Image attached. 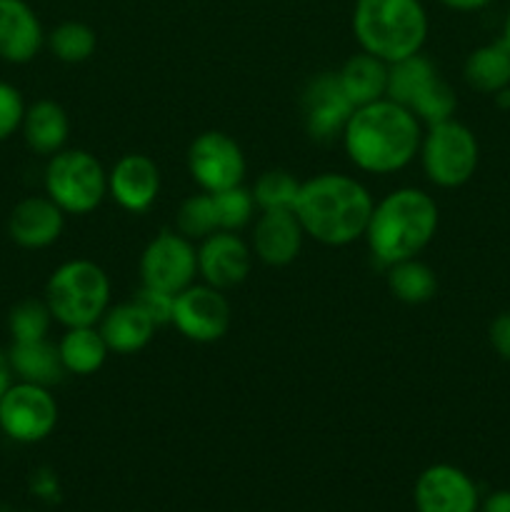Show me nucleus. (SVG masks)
Masks as SVG:
<instances>
[{
  "instance_id": "nucleus-1",
  "label": "nucleus",
  "mask_w": 510,
  "mask_h": 512,
  "mask_svg": "<svg viewBox=\"0 0 510 512\" xmlns=\"http://www.w3.org/2000/svg\"><path fill=\"white\" fill-rule=\"evenodd\" d=\"M423 123L390 98L355 108L340 143L360 173L393 175L418 158Z\"/></svg>"
},
{
  "instance_id": "nucleus-2",
  "label": "nucleus",
  "mask_w": 510,
  "mask_h": 512,
  "mask_svg": "<svg viewBox=\"0 0 510 512\" xmlns=\"http://www.w3.org/2000/svg\"><path fill=\"white\" fill-rule=\"evenodd\" d=\"M375 200L363 180L345 173H320L300 183L293 213L305 238L328 248H345L365 235Z\"/></svg>"
},
{
  "instance_id": "nucleus-3",
  "label": "nucleus",
  "mask_w": 510,
  "mask_h": 512,
  "mask_svg": "<svg viewBox=\"0 0 510 512\" xmlns=\"http://www.w3.org/2000/svg\"><path fill=\"white\" fill-rule=\"evenodd\" d=\"M440 225V208L420 188H395L375 203L363 240L380 268L418 258Z\"/></svg>"
},
{
  "instance_id": "nucleus-4",
  "label": "nucleus",
  "mask_w": 510,
  "mask_h": 512,
  "mask_svg": "<svg viewBox=\"0 0 510 512\" xmlns=\"http://www.w3.org/2000/svg\"><path fill=\"white\" fill-rule=\"evenodd\" d=\"M353 35L360 50L395 63L423 50L428 13L420 0H355Z\"/></svg>"
},
{
  "instance_id": "nucleus-5",
  "label": "nucleus",
  "mask_w": 510,
  "mask_h": 512,
  "mask_svg": "<svg viewBox=\"0 0 510 512\" xmlns=\"http://www.w3.org/2000/svg\"><path fill=\"white\" fill-rule=\"evenodd\" d=\"M43 300L63 328L98 325L110 308V278L93 260H68L50 273Z\"/></svg>"
},
{
  "instance_id": "nucleus-6",
  "label": "nucleus",
  "mask_w": 510,
  "mask_h": 512,
  "mask_svg": "<svg viewBox=\"0 0 510 512\" xmlns=\"http://www.w3.org/2000/svg\"><path fill=\"white\" fill-rule=\"evenodd\" d=\"M385 98L408 108L425 128L455 118L458 110V95L453 85L440 75L438 65L423 55V50L388 65Z\"/></svg>"
},
{
  "instance_id": "nucleus-7",
  "label": "nucleus",
  "mask_w": 510,
  "mask_h": 512,
  "mask_svg": "<svg viewBox=\"0 0 510 512\" xmlns=\"http://www.w3.org/2000/svg\"><path fill=\"white\" fill-rule=\"evenodd\" d=\"M43 185L65 215H88L108 198V170L88 150L63 148L48 158Z\"/></svg>"
},
{
  "instance_id": "nucleus-8",
  "label": "nucleus",
  "mask_w": 510,
  "mask_h": 512,
  "mask_svg": "<svg viewBox=\"0 0 510 512\" xmlns=\"http://www.w3.org/2000/svg\"><path fill=\"white\" fill-rule=\"evenodd\" d=\"M418 158L425 178L435 188L455 190L473 180L480 163V145L468 125L450 118L423 130Z\"/></svg>"
},
{
  "instance_id": "nucleus-9",
  "label": "nucleus",
  "mask_w": 510,
  "mask_h": 512,
  "mask_svg": "<svg viewBox=\"0 0 510 512\" xmlns=\"http://www.w3.org/2000/svg\"><path fill=\"white\" fill-rule=\"evenodd\" d=\"M58 413L50 388L13 380L0 398V433L20 445L40 443L55 430Z\"/></svg>"
},
{
  "instance_id": "nucleus-10",
  "label": "nucleus",
  "mask_w": 510,
  "mask_h": 512,
  "mask_svg": "<svg viewBox=\"0 0 510 512\" xmlns=\"http://www.w3.org/2000/svg\"><path fill=\"white\" fill-rule=\"evenodd\" d=\"M185 163H188L190 178L203 193H220V190L243 185L245 173H248L243 148L223 130L200 133L190 143Z\"/></svg>"
},
{
  "instance_id": "nucleus-11",
  "label": "nucleus",
  "mask_w": 510,
  "mask_h": 512,
  "mask_svg": "<svg viewBox=\"0 0 510 512\" xmlns=\"http://www.w3.org/2000/svg\"><path fill=\"white\" fill-rule=\"evenodd\" d=\"M140 280L145 288L178 295L198 280V245L178 230H163L140 255Z\"/></svg>"
},
{
  "instance_id": "nucleus-12",
  "label": "nucleus",
  "mask_w": 510,
  "mask_h": 512,
  "mask_svg": "<svg viewBox=\"0 0 510 512\" xmlns=\"http://www.w3.org/2000/svg\"><path fill=\"white\" fill-rule=\"evenodd\" d=\"M233 320L230 300L225 298V290L213 288V285L195 280L185 290L175 295L173 305V325L185 340L193 343H215L225 338Z\"/></svg>"
},
{
  "instance_id": "nucleus-13",
  "label": "nucleus",
  "mask_w": 510,
  "mask_h": 512,
  "mask_svg": "<svg viewBox=\"0 0 510 512\" xmlns=\"http://www.w3.org/2000/svg\"><path fill=\"white\" fill-rule=\"evenodd\" d=\"M300 110H303V128L308 138L315 143H333L343 135L355 108L340 88L338 73L325 70L305 83Z\"/></svg>"
},
{
  "instance_id": "nucleus-14",
  "label": "nucleus",
  "mask_w": 510,
  "mask_h": 512,
  "mask_svg": "<svg viewBox=\"0 0 510 512\" xmlns=\"http://www.w3.org/2000/svg\"><path fill=\"white\" fill-rule=\"evenodd\" d=\"M413 503L418 512H480V493L465 470L438 463L418 475Z\"/></svg>"
},
{
  "instance_id": "nucleus-15",
  "label": "nucleus",
  "mask_w": 510,
  "mask_h": 512,
  "mask_svg": "<svg viewBox=\"0 0 510 512\" xmlns=\"http://www.w3.org/2000/svg\"><path fill=\"white\" fill-rule=\"evenodd\" d=\"M253 248L233 230H215L198 243V278L218 290L238 288L253 270Z\"/></svg>"
},
{
  "instance_id": "nucleus-16",
  "label": "nucleus",
  "mask_w": 510,
  "mask_h": 512,
  "mask_svg": "<svg viewBox=\"0 0 510 512\" xmlns=\"http://www.w3.org/2000/svg\"><path fill=\"white\" fill-rule=\"evenodd\" d=\"M160 195V168L143 153H128L108 170V198L125 213L140 215L155 205Z\"/></svg>"
},
{
  "instance_id": "nucleus-17",
  "label": "nucleus",
  "mask_w": 510,
  "mask_h": 512,
  "mask_svg": "<svg viewBox=\"0 0 510 512\" xmlns=\"http://www.w3.org/2000/svg\"><path fill=\"white\" fill-rule=\"evenodd\" d=\"M305 230L293 210H265L255 218L250 248L260 263L285 268L303 250Z\"/></svg>"
},
{
  "instance_id": "nucleus-18",
  "label": "nucleus",
  "mask_w": 510,
  "mask_h": 512,
  "mask_svg": "<svg viewBox=\"0 0 510 512\" xmlns=\"http://www.w3.org/2000/svg\"><path fill=\"white\" fill-rule=\"evenodd\" d=\"M65 213L48 195H30L15 203L8 215V235L18 248L45 250L60 240Z\"/></svg>"
},
{
  "instance_id": "nucleus-19",
  "label": "nucleus",
  "mask_w": 510,
  "mask_h": 512,
  "mask_svg": "<svg viewBox=\"0 0 510 512\" xmlns=\"http://www.w3.org/2000/svg\"><path fill=\"white\" fill-rule=\"evenodd\" d=\"M45 30L25 0H0V60L25 65L43 50Z\"/></svg>"
},
{
  "instance_id": "nucleus-20",
  "label": "nucleus",
  "mask_w": 510,
  "mask_h": 512,
  "mask_svg": "<svg viewBox=\"0 0 510 512\" xmlns=\"http://www.w3.org/2000/svg\"><path fill=\"white\" fill-rule=\"evenodd\" d=\"M98 330L108 343L110 353L133 355L140 353L153 340L155 323L135 300H128V303L110 305L100 318Z\"/></svg>"
},
{
  "instance_id": "nucleus-21",
  "label": "nucleus",
  "mask_w": 510,
  "mask_h": 512,
  "mask_svg": "<svg viewBox=\"0 0 510 512\" xmlns=\"http://www.w3.org/2000/svg\"><path fill=\"white\" fill-rule=\"evenodd\" d=\"M25 145L33 150L35 155H50L60 153L70 138V118L65 108L55 100H35L33 105L25 108L23 125H20Z\"/></svg>"
},
{
  "instance_id": "nucleus-22",
  "label": "nucleus",
  "mask_w": 510,
  "mask_h": 512,
  "mask_svg": "<svg viewBox=\"0 0 510 512\" xmlns=\"http://www.w3.org/2000/svg\"><path fill=\"white\" fill-rule=\"evenodd\" d=\"M5 358H8L10 373H13L15 380H25V383L53 388V385L63 383L65 378V368L63 360H60L58 345L50 343L48 338L18 340V343L10 345Z\"/></svg>"
},
{
  "instance_id": "nucleus-23",
  "label": "nucleus",
  "mask_w": 510,
  "mask_h": 512,
  "mask_svg": "<svg viewBox=\"0 0 510 512\" xmlns=\"http://www.w3.org/2000/svg\"><path fill=\"white\" fill-rule=\"evenodd\" d=\"M388 65L390 63L385 60L360 50V53L350 55L340 65V70H335L340 88L348 95L353 108H363V105L383 100L388 95Z\"/></svg>"
},
{
  "instance_id": "nucleus-24",
  "label": "nucleus",
  "mask_w": 510,
  "mask_h": 512,
  "mask_svg": "<svg viewBox=\"0 0 510 512\" xmlns=\"http://www.w3.org/2000/svg\"><path fill=\"white\" fill-rule=\"evenodd\" d=\"M463 78L475 93L495 95L510 88V50L503 40H493L465 58Z\"/></svg>"
},
{
  "instance_id": "nucleus-25",
  "label": "nucleus",
  "mask_w": 510,
  "mask_h": 512,
  "mask_svg": "<svg viewBox=\"0 0 510 512\" xmlns=\"http://www.w3.org/2000/svg\"><path fill=\"white\" fill-rule=\"evenodd\" d=\"M58 353L65 373L93 375L105 365L110 348L98 325H80V328H65L63 338L58 340Z\"/></svg>"
},
{
  "instance_id": "nucleus-26",
  "label": "nucleus",
  "mask_w": 510,
  "mask_h": 512,
  "mask_svg": "<svg viewBox=\"0 0 510 512\" xmlns=\"http://www.w3.org/2000/svg\"><path fill=\"white\" fill-rule=\"evenodd\" d=\"M385 285L390 295L405 305H425L438 293L435 270L420 258H408L385 268Z\"/></svg>"
},
{
  "instance_id": "nucleus-27",
  "label": "nucleus",
  "mask_w": 510,
  "mask_h": 512,
  "mask_svg": "<svg viewBox=\"0 0 510 512\" xmlns=\"http://www.w3.org/2000/svg\"><path fill=\"white\" fill-rule=\"evenodd\" d=\"M45 45L60 63L78 65L93 58L98 48V35L83 20H63L45 35Z\"/></svg>"
},
{
  "instance_id": "nucleus-28",
  "label": "nucleus",
  "mask_w": 510,
  "mask_h": 512,
  "mask_svg": "<svg viewBox=\"0 0 510 512\" xmlns=\"http://www.w3.org/2000/svg\"><path fill=\"white\" fill-rule=\"evenodd\" d=\"M300 183H303V180L295 178L290 170H265V173L258 175L253 188H250L255 208H258L260 213H265V210H293L300 193Z\"/></svg>"
},
{
  "instance_id": "nucleus-29",
  "label": "nucleus",
  "mask_w": 510,
  "mask_h": 512,
  "mask_svg": "<svg viewBox=\"0 0 510 512\" xmlns=\"http://www.w3.org/2000/svg\"><path fill=\"white\" fill-rule=\"evenodd\" d=\"M175 230L188 240H193V243H200L210 233H215L218 230V215H215L213 195L203 193V190L188 195L178 205V213H175Z\"/></svg>"
},
{
  "instance_id": "nucleus-30",
  "label": "nucleus",
  "mask_w": 510,
  "mask_h": 512,
  "mask_svg": "<svg viewBox=\"0 0 510 512\" xmlns=\"http://www.w3.org/2000/svg\"><path fill=\"white\" fill-rule=\"evenodd\" d=\"M50 325H53V313H50L45 300L25 298L15 303L8 313V330L13 343L48 338Z\"/></svg>"
},
{
  "instance_id": "nucleus-31",
  "label": "nucleus",
  "mask_w": 510,
  "mask_h": 512,
  "mask_svg": "<svg viewBox=\"0 0 510 512\" xmlns=\"http://www.w3.org/2000/svg\"><path fill=\"white\" fill-rule=\"evenodd\" d=\"M215 203V215H218V230H233L240 233L245 225L253 223L255 218V200L250 188L245 185H235V188L220 190V193H210Z\"/></svg>"
},
{
  "instance_id": "nucleus-32",
  "label": "nucleus",
  "mask_w": 510,
  "mask_h": 512,
  "mask_svg": "<svg viewBox=\"0 0 510 512\" xmlns=\"http://www.w3.org/2000/svg\"><path fill=\"white\" fill-rule=\"evenodd\" d=\"M25 108L28 105H25L23 93L13 83L0 80V143L18 133L25 118Z\"/></svg>"
},
{
  "instance_id": "nucleus-33",
  "label": "nucleus",
  "mask_w": 510,
  "mask_h": 512,
  "mask_svg": "<svg viewBox=\"0 0 510 512\" xmlns=\"http://www.w3.org/2000/svg\"><path fill=\"white\" fill-rule=\"evenodd\" d=\"M133 300L145 310V315L153 320L155 328H160V325H170V320H173L175 295L165 293V290H155V288H145V285H140V290L135 293Z\"/></svg>"
},
{
  "instance_id": "nucleus-34",
  "label": "nucleus",
  "mask_w": 510,
  "mask_h": 512,
  "mask_svg": "<svg viewBox=\"0 0 510 512\" xmlns=\"http://www.w3.org/2000/svg\"><path fill=\"white\" fill-rule=\"evenodd\" d=\"M488 340L493 345L495 355L505 363H510V310L508 313H500L498 318L490 323L488 328Z\"/></svg>"
},
{
  "instance_id": "nucleus-35",
  "label": "nucleus",
  "mask_w": 510,
  "mask_h": 512,
  "mask_svg": "<svg viewBox=\"0 0 510 512\" xmlns=\"http://www.w3.org/2000/svg\"><path fill=\"white\" fill-rule=\"evenodd\" d=\"M480 512H510V490H495L480 503Z\"/></svg>"
},
{
  "instance_id": "nucleus-36",
  "label": "nucleus",
  "mask_w": 510,
  "mask_h": 512,
  "mask_svg": "<svg viewBox=\"0 0 510 512\" xmlns=\"http://www.w3.org/2000/svg\"><path fill=\"white\" fill-rule=\"evenodd\" d=\"M438 3L445 5V8L455 10V13H475V10L488 8L493 0H438Z\"/></svg>"
},
{
  "instance_id": "nucleus-37",
  "label": "nucleus",
  "mask_w": 510,
  "mask_h": 512,
  "mask_svg": "<svg viewBox=\"0 0 510 512\" xmlns=\"http://www.w3.org/2000/svg\"><path fill=\"white\" fill-rule=\"evenodd\" d=\"M10 383H13V373H10V365H8V358H5V353H0V398H3V393L8 390Z\"/></svg>"
},
{
  "instance_id": "nucleus-38",
  "label": "nucleus",
  "mask_w": 510,
  "mask_h": 512,
  "mask_svg": "<svg viewBox=\"0 0 510 512\" xmlns=\"http://www.w3.org/2000/svg\"><path fill=\"white\" fill-rule=\"evenodd\" d=\"M500 40H503V43L508 45V50H510V10H508V15H505V23H503V35H500Z\"/></svg>"
}]
</instances>
